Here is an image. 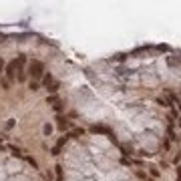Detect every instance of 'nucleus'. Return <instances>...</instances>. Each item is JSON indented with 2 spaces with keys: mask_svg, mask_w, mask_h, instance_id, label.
I'll list each match as a JSON object with an SVG mask.
<instances>
[{
  "mask_svg": "<svg viewBox=\"0 0 181 181\" xmlns=\"http://www.w3.org/2000/svg\"><path fill=\"white\" fill-rule=\"evenodd\" d=\"M28 72H30L32 80H36V78L44 72V64H42L40 60H32V62H30V66H28Z\"/></svg>",
  "mask_w": 181,
  "mask_h": 181,
  "instance_id": "nucleus-1",
  "label": "nucleus"
},
{
  "mask_svg": "<svg viewBox=\"0 0 181 181\" xmlns=\"http://www.w3.org/2000/svg\"><path fill=\"white\" fill-rule=\"evenodd\" d=\"M16 70H20V68L16 66V60H14V62H10V64L6 66V76H8V78H14V74H16Z\"/></svg>",
  "mask_w": 181,
  "mask_h": 181,
  "instance_id": "nucleus-2",
  "label": "nucleus"
},
{
  "mask_svg": "<svg viewBox=\"0 0 181 181\" xmlns=\"http://www.w3.org/2000/svg\"><path fill=\"white\" fill-rule=\"evenodd\" d=\"M42 82H44V86L48 88V86H50V84L54 82V78H52V74H50V72H46V74H44V80H42Z\"/></svg>",
  "mask_w": 181,
  "mask_h": 181,
  "instance_id": "nucleus-3",
  "label": "nucleus"
},
{
  "mask_svg": "<svg viewBox=\"0 0 181 181\" xmlns=\"http://www.w3.org/2000/svg\"><path fill=\"white\" fill-rule=\"evenodd\" d=\"M93 133H107V135H111V131H109L107 127H101V125H99V127L95 125V127H93Z\"/></svg>",
  "mask_w": 181,
  "mask_h": 181,
  "instance_id": "nucleus-4",
  "label": "nucleus"
},
{
  "mask_svg": "<svg viewBox=\"0 0 181 181\" xmlns=\"http://www.w3.org/2000/svg\"><path fill=\"white\" fill-rule=\"evenodd\" d=\"M68 127H70V123H68L66 119H60V121H58V129L64 131V129H68Z\"/></svg>",
  "mask_w": 181,
  "mask_h": 181,
  "instance_id": "nucleus-5",
  "label": "nucleus"
},
{
  "mask_svg": "<svg viewBox=\"0 0 181 181\" xmlns=\"http://www.w3.org/2000/svg\"><path fill=\"white\" fill-rule=\"evenodd\" d=\"M58 86H60V82H56V80H54V82H52V84H50L46 91H48V93H56V91H58Z\"/></svg>",
  "mask_w": 181,
  "mask_h": 181,
  "instance_id": "nucleus-6",
  "label": "nucleus"
},
{
  "mask_svg": "<svg viewBox=\"0 0 181 181\" xmlns=\"http://www.w3.org/2000/svg\"><path fill=\"white\" fill-rule=\"evenodd\" d=\"M157 103H159V105H163V107H169V101H167L165 97H159V99H157Z\"/></svg>",
  "mask_w": 181,
  "mask_h": 181,
  "instance_id": "nucleus-7",
  "label": "nucleus"
},
{
  "mask_svg": "<svg viewBox=\"0 0 181 181\" xmlns=\"http://www.w3.org/2000/svg\"><path fill=\"white\" fill-rule=\"evenodd\" d=\"M82 133H84V131H82V129H74V131H72V133H70V135H68V137H80V135H82Z\"/></svg>",
  "mask_w": 181,
  "mask_h": 181,
  "instance_id": "nucleus-8",
  "label": "nucleus"
},
{
  "mask_svg": "<svg viewBox=\"0 0 181 181\" xmlns=\"http://www.w3.org/2000/svg\"><path fill=\"white\" fill-rule=\"evenodd\" d=\"M28 86H30L32 91H36V88H38V80H30V84H28Z\"/></svg>",
  "mask_w": 181,
  "mask_h": 181,
  "instance_id": "nucleus-9",
  "label": "nucleus"
},
{
  "mask_svg": "<svg viewBox=\"0 0 181 181\" xmlns=\"http://www.w3.org/2000/svg\"><path fill=\"white\" fill-rule=\"evenodd\" d=\"M46 103H54V105H56V103H58V99H56V97H54V95H50V97H48V99H46Z\"/></svg>",
  "mask_w": 181,
  "mask_h": 181,
  "instance_id": "nucleus-10",
  "label": "nucleus"
},
{
  "mask_svg": "<svg viewBox=\"0 0 181 181\" xmlns=\"http://www.w3.org/2000/svg\"><path fill=\"white\" fill-rule=\"evenodd\" d=\"M50 131H52V127H50V125H44V133H46V135H48V133H50Z\"/></svg>",
  "mask_w": 181,
  "mask_h": 181,
  "instance_id": "nucleus-11",
  "label": "nucleus"
},
{
  "mask_svg": "<svg viewBox=\"0 0 181 181\" xmlns=\"http://www.w3.org/2000/svg\"><path fill=\"white\" fill-rule=\"evenodd\" d=\"M10 151H12L14 155H20V149H16V147H10Z\"/></svg>",
  "mask_w": 181,
  "mask_h": 181,
  "instance_id": "nucleus-12",
  "label": "nucleus"
},
{
  "mask_svg": "<svg viewBox=\"0 0 181 181\" xmlns=\"http://www.w3.org/2000/svg\"><path fill=\"white\" fill-rule=\"evenodd\" d=\"M2 68H4V60L0 58V72H2Z\"/></svg>",
  "mask_w": 181,
  "mask_h": 181,
  "instance_id": "nucleus-13",
  "label": "nucleus"
}]
</instances>
